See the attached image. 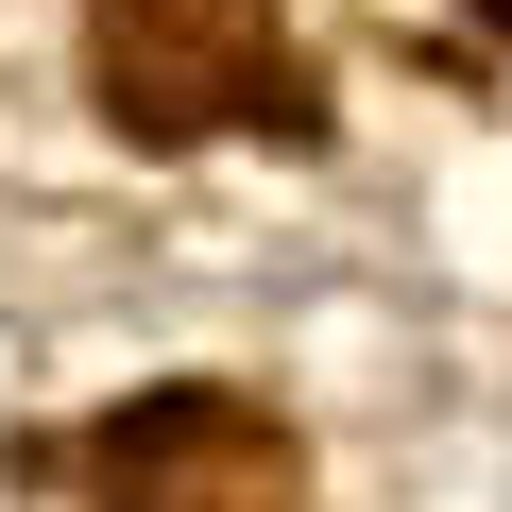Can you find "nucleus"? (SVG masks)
I'll use <instances>...</instances> for the list:
<instances>
[{
	"label": "nucleus",
	"mask_w": 512,
	"mask_h": 512,
	"mask_svg": "<svg viewBox=\"0 0 512 512\" xmlns=\"http://www.w3.org/2000/svg\"><path fill=\"white\" fill-rule=\"evenodd\" d=\"M478 18H495V35H512V0H478Z\"/></svg>",
	"instance_id": "nucleus-3"
},
{
	"label": "nucleus",
	"mask_w": 512,
	"mask_h": 512,
	"mask_svg": "<svg viewBox=\"0 0 512 512\" xmlns=\"http://www.w3.org/2000/svg\"><path fill=\"white\" fill-rule=\"evenodd\" d=\"M103 512H308V478H291V427H274V410L154 393V410L103 444Z\"/></svg>",
	"instance_id": "nucleus-2"
},
{
	"label": "nucleus",
	"mask_w": 512,
	"mask_h": 512,
	"mask_svg": "<svg viewBox=\"0 0 512 512\" xmlns=\"http://www.w3.org/2000/svg\"><path fill=\"white\" fill-rule=\"evenodd\" d=\"M103 103L137 137L291 120V35H274V0H103Z\"/></svg>",
	"instance_id": "nucleus-1"
}]
</instances>
